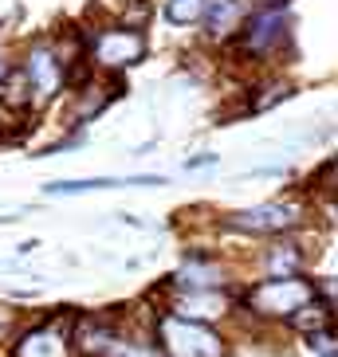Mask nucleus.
Instances as JSON below:
<instances>
[{
    "label": "nucleus",
    "instance_id": "nucleus-1",
    "mask_svg": "<svg viewBox=\"0 0 338 357\" xmlns=\"http://www.w3.org/2000/svg\"><path fill=\"white\" fill-rule=\"evenodd\" d=\"M318 291H323V283L311 279V275L252 279V283H244L240 291H236V314L252 318V322H264V326H279V322L287 326Z\"/></svg>",
    "mask_w": 338,
    "mask_h": 357
},
{
    "label": "nucleus",
    "instance_id": "nucleus-2",
    "mask_svg": "<svg viewBox=\"0 0 338 357\" xmlns=\"http://www.w3.org/2000/svg\"><path fill=\"white\" fill-rule=\"evenodd\" d=\"M291 28H295L291 0H256L248 20L240 24V32L228 40V47L248 63H264V59H275L287 47Z\"/></svg>",
    "mask_w": 338,
    "mask_h": 357
},
{
    "label": "nucleus",
    "instance_id": "nucleus-3",
    "mask_svg": "<svg viewBox=\"0 0 338 357\" xmlns=\"http://www.w3.org/2000/svg\"><path fill=\"white\" fill-rule=\"evenodd\" d=\"M307 224V200L299 192H284V197L260 200L252 208L228 212L216 220L221 231H236V236H267V240H279V236H295Z\"/></svg>",
    "mask_w": 338,
    "mask_h": 357
},
{
    "label": "nucleus",
    "instance_id": "nucleus-4",
    "mask_svg": "<svg viewBox=\"0 0 338 357\" xmlns=\"http://www.w3.org/2000/svg\"><path fill=\"white\" fill-rule=\"evenodd\" d=\"M79 59V55H75ZM67 59L64 43L52 40V36H36V40L24 43V55H20V67L16 71L24 75V86L32 95V110L55 102V98L67 91V67L75 63Z\"/></svg>",
    "mask_w": 338,
    "mask_h": 357
},
{
    "label": "nucleus",
    "instance_id": "nucleus-5",
    "mask_svg": "<svg viewBox=\"0 0 338 357\" xmlns=\"http://www.w3.org/2000/svg\"><path fill=\"white\" fill-rule=\"evenodd\" d=\"M149 52V36L134 24H106V28H87L83 32V55L106 75H122L138 67Z\"/></svg>",
    "mask_w": 338,
    "mask_h": 357
},
{
    "label": "nucleus",
    "instance_id": "nucleus-6",
    "mask_svg": "<svg viewBox=\"0 0 338 357\" xmlns=\"http://www.w3.org/2000/svg\"><path fill=\"white\" fill-rule=\"evenodd\" d=\"M154 342L161 346L166 357H228L233 342L221 326L209 322H189V318H173V314H154Z\"/></svg>",
    "mask_w": 338,
    "mask_h": 357
},
{
    "label": "nucleus",
    "instance_id": "nucleus-7",
    "mask_svg": "<svg viewBox=\"0 0 338 357\" xmlns=\"http://www.w3.org/2000/svg\"><path fill=\"white\" fill-rule=\"evenodd\" d=\"M75 314H79V306H55V310L24 318V326L8 342V357H75L71 349Z\"/></svg>",
    "mask_w": 338,
    "mask_h": 357
},
{
    "label": "nucleus",
    "instance_id": "nucleus-8",
    "mask_svg": "<svg viewBox=\"0 0 338 357\" xmlns=\"http://www.w3.org/2000/svg\"><path fill=\"white\" fill-rule=\"evenodd\" d=\"M166 287L169 291H228V287H233V267H228L216 252L185 248V252H181V263L166 279Z\"/></svg>",
    "mask_w": 338,
    "mask_h": 357
},
{
    "label": "nucleus",
    "instance_id": "nucleus-9",
    "mask_svg": "<svg viewBox=\"0 0 338 357\" xmlns=\"http://www.w3.org/2000/svg\"><path fill=\"white\" fill-rule=\"evenodd\" d=\"M158 310L173 318H189V322L221 326L228 318H236V294L233 291H169V298Z\"/></svg>",
    "mask_w": 338,
    "mask_h": 357
},
{
    "label": "nucleus",
    "instance_id": "nucleus-10",
    "mask_svg": "<svg viewBox=\"0 0 338 357\" xmlns=\"http://www.w3.org/2000/svg\"><path fill=\"white\" fill-rule=\"evenodd\" d=\"M142 185H169L166 173H138V177H79V181H47L43 197H83L103 189H142Z\"/></svg>",
    "mask_w": 338,
    "mask_h": 357
},
{
    "label": "nucleus",
    "instance_id": "nucleus-11",
    "mask_svg": "<svg viewBox=\"0 0 338 357\" xmlns=\"http://www.w3.org/2000/svg\"><path fill=\"white\" fill-rule=\"evenodd\" d=\"M252 4H256V0H209V8H205V16H201L205 40L228 43L236 32H240V24L248 20Z\"/></svg>",
    "mask_w": 338,
    "mask_h": 357
},
{
    "label": "nucleus",
    "instance_id": "nucleus-12",
    "mask_svg": "<svg viewBox=\"0 0 338 357\" xmlns=\"http://www.w3.org/2000/svg\"><path fill=\"white\" fill-rule=\"evenodd\" d=\"M307 263H311L307 248H303L299 240H291V236H279V240H272V243L264 248V255H260L264 279H291V275H307Z\"/></svg>",
    "mask_w": 338,
    "mask_h": 357
},
{
    "label": "nucleus",
    "instance_id": "nucleus-13",
    "mask_svg": "<svg viewBox=\"0 0 338 357\" xmlns=\"http://www.w3.org/2000/svg\"><path fill=\"white\" fill-rule=\"evenodd\" d=\"M205 8H209V0H166L161 16L169 28H193V24H201Z\"/></svg>",
    "mask_w": 338,
    "mask_h": 357
},
{
    "label": "nucleus",
    "instance_id": "nucleus-14",
    "mask_svg": "<svg viewBox=\"0 0 338 357\" xmlns=\"http://www.w3.org/2000/svg\"><path fill=\"white\" fill-rule=\"evenodd\" d=\"M24 310H16V306H8V303H0V349H8V342L16 337V330L24 326Z\"/></svg>",
    "mask_w": 338,
    "mask_h": 357
},
{
    "label": "nucleus",
    "instance_id": "nucleus-15",
    "mask_svg": "<svg viewBox=\"0 0 338 357\" xmlns=\"http://www.w3.org/2000/svg\"><path fill=\"white\" fill-rule=\"evenodd\" d=\"M303 346L311 349L315 357H338V337L335 330H318V334H307Z\"/></svg>",
    "mask_w": 338,
    "mask_h": 357
},
{
    "label": "nucleus",
    "instance_id": "nucleus-16",
    "mask_svg": "<svg viewBox=\"0 0 338 357\" xmlns=\"http://www.w3.org/2000/svg\"><path fill=\"white\" fill-rule=\"evenodd\" d=\"M216 165V153H197V158H185V169H205Z\"/></svg>",
    "mask_w": 338,
    "mask_h": 357
},
{
    "label": "nucleus",
    "instance_id": "nucleus-17",
    "mask_svg": "<svg viewBox=\"0 0 338 357\" xmlns=\"http://www.w3.org/2000/svg\"><path fill=\"white\" fill-rule=\"evenodd\" d=\"M8 75H12V59L4 55V47H0V91H4V83H8Z\"/></svg>",
    "mask_w": 338,
    "mask_h": 357
},
{
    "label": "nucleus",
    "instance_id": "nucleus-18",
    "mask_svg": "<svg viewBox=\"0 0 338 357\" xmlns=\"http://www.w3.org/2000/svg\"><path fill=\"white\" fill-rule=\"evenodd\" d=\"M36 248H40V240H24V243H20V255H28V252H36Z\"/></svg>",
    "mask_w": 338,
    "mask_h": 357
}]
</instances>
